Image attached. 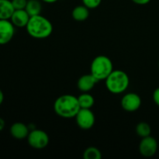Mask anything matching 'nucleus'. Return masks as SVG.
Wrapping results in <instances>:
<instances>
[{
	"label": "nucleus",
	"mask_w": 159,
	"mask_h": 159,
	"mask_svg": "<svg viewBox=\"0 0 159 159\" xmlns=\"http://www.w3.org/2000/svg\"><path fill=\"white\" fill-rule=\"evenodd\" d=\"M71 16L76 21H85L89 16V9L85 5L77 6L73 9L71 12Z\"/></svg>",
	"instance_id": "nucleus-14"
},
{
	"label": "nucleus",
	"mask_w": 159,
	"mask_h": 159,
	"mask_svg": "<svg viewBox=\"0 0 159 159\" xmlns=\"http://www.w3.org/2000/svg\"><path fill=\"white\" fill-rule=\"evenodd\" d=\"M136 133L141 138H145V137L150 136L152 133V128L148 123L140 122L136 126Z\"/></svg>",
	"instance_id": "nucleus-17"
},
{
	"label": "nucleus",
	"mask_w": 159,
	"mask_h": 159,
	"mask_svg": "<svg viewBox=\"0 0 159 159\" xmlns=\"http://www.w3.org/2000/svg\"><path fill=\"white\" fill-rule=\"evenodd\" d=\"M80 109L78 97L73 95H62L54 101V112L57 116L65 119L75 118Z\"/></svg>",
	"instance_id": "nucleus-1"
},
{
	"label": "nucleus",
	"mask_w": 159,
	"mask_h": 159,
	"mask_svg": "<svg viewBox=\"0 0 159 159\" xmlns=\"http://www.w3.org/2000/svg\"><path fill=\"white\" fill-rule=\"evenodd\" d=\"M26 29L30 37L35 39H45L52 34L53 25L48 18L40 14L30 16Z\"/></svg>",
	"instance_id": "nucleus-2"
},
{
	"label": "nucleus",
	"mask_w": 159,
	"mask_h": 159,
	"mask_svg": "<svg viewBox=\"0 0 159 159\" xmlns=\"http://www.w3.org/2000/svg\"><path fill=\"white\" fill-rule=\"evenodd\" d=\"M30 18V16L25 9H16L12 13L10 21L16 27H26Z\"/></svg>",
	"instance_id": "nucleus-11"
},
{
	"label": "nucleus",
	"mask_w": 159,
	"mask_h": 159,
	"mask_svg": "<svg viewBox=\"0 0 159 159\" xmlns=\"http://www.w3.org/2000/svg\"><path fill=\"white\" fill-rule=\"evenodd\" d=\"M50 141L49 136L43 130L34 129L30 131L27 137V142L31 148L37 150L43 149L48 145Z\"/></svg>",
	"instance_id": "nucleus-5"
},
{
	"label": "nucleus",
	"mask_w": 159,
	"mask_h": 159,
	"mask_svg": "<svg viewBox=\"0 0 159 159\" xmlns=\"http://www.w3.org/2000/svg\"><path fill=\"white\" fill-rule=\"evenodd\" d=\"M113 71L111 59L105 55H99L93 60L90 66V73L98 81L106 80Z\"/></svg>",
	"instance_id": "nucleus-4"
},
{
	"label": "nucleus",
	"mask_w": 159,
	"mask_h": 159,
	"mask_svg": "<svg viewBox=\"0 0 159 159\" xmlns=\"http://www.w3.org/2000/svg\"><path fill=\"white\" fill-rule=\"evenodd\" d=\"M41 1H43V2H46V3H54L56 2L57 1H58V0H41Z\"/></svg>",
	"instance_id": "nucleus-25"
},
{
	"label": "nucleus",
	"mask_w": 159,
	"mask_h": 159,
	"mask_svg": "<svg viewBox=\"0 0 159 159\" xmlns=\"http://www.w3.org/2000/svg\"><path fill=\"white\" fill-rule=\"evenodd\" d=\"M98 82H99L98 79H96L90 73V74L84 75L79 78L77 82V86L78 89L82 93H89L94 88Z\"/></svg>",
	"instance_id": "nucleus-10"
},
{
	"label": "nucleus",
	"mask_w": 159,
	"mask_h": 159,
	"mask_svg": "<svg viewBox=\"0 0 159 159\" xmlns=\"http://www.w3.org/2000/svg\"><path fill=\"white\" fill-rule=\"evenodd\" d=\"M133 2H134L135 4H138V5H146L148 3H149L151 2V0H132Z\"/></svg>",
	"instance_id": "nucleus-22"
},
{
	"label": "nucleus",
	"mask_w": 159,
	"mask_h": 159,
	"mask_svg": "<svg viewBox=\"0 0 159 159\" xmlns=\"http://www.w3.org/2000/svg\"><path fill=\"white\" fill-rule=\"evenodd\" d=\"M142 101L139 95L135 93H129L124 95L121 99L120 105L125 111L135 112L141 107Z\"/></svg>",
	"instance_id": "nucleus-7"
},
{
	"label": "nucleus",
	"mask_w": 159,
	"mask_h": 159,
	"mask_svg": "<svg viewBox=\"0 0 159 159\" xmlns=\"http://www.w3.org/2000/svg\"><path fill=\"white\" fill-rule=\"evenodd\" d=\"M106 87L113 94H121L128 88L130 79L125 71L122 70H113L106 79Z\"/></svg>",
	"instance_id": "nucleus-3"
},
{
	"label": "nucleus",
	"mask_w": 159,
	"mask_h": 159,
	"mask_svg": "<svg viewBox=\"0 0 159 159\" xmlns=\"http://www.w3.org/2000/svg\"><path fill=\"white\" fill-rule=\"evenodd\" d=\"M5 126H6V123H5V120L2 119V118L0 117V131L4 129Z\"/></svg>",
	"instance_id": "nucleus-23"
},
{
	"label": "nucleus",
	"mask_w": 159,
	"mask_h": 159,
	"mask_svg": "<svg viewBox=\"0 0 159 159\" xmlns=\"http://www.w3.org/2000/svg\"><path fill=\"white\" fill-rule=\"evenodd\" d=\"M158 150V142L153 137L143 138L139 144V152L145 158H151L156 154Z\"/></svg>",
	"instance_id": "nucleus-8"
},
{
	"label": "nucleus",
	"mask_w": 159,
	"mask_h": 159,
	"mask_svg": "<svg viewBox=\"0 0 159 159\" xmlns=\"http://www.w3.org/2000/svg\"><path fill=\"white\" fill-rule=\"evenodd\" d=\"M153 100L155 103L159 107V87L154 91L153 93Z\"/></svg>",
	"instance_id": "nucleus-21"
},
{
	"label": "nucleus",
	"mask_w": 159,
	"mask_h": 159,
	"mask_svg": "<svg viewBox=\"0 0 159 159\" xmlns=\"http://www.w3.org/2000/svg\"><path fill=\"white\" fill-rule=\"evenodd\" d=\"M10 134L12 138L17 140H23L27 138L30 133L29 127L21 122L14 123L10 127Z\"/></svg>",
	"instance_id": "nucleus-12"
},
{
	"label": "nucleus",
	"mask_w": 159,
	"mask_h": 159,
	"mask_svg": "<svg viewBox=\"0 0 159 159\" xmlns=\"http://www.w3.org/2000/svg\"><path fill=\"white\" fill-rule=\"evenodd\" d=\"M14 11L11 0H0V20H10Z\"/></svg>",
	"instance_id": "nucleus-13"
},
{
	"label": "nucleus",
	"mask_w": 159,
	"mask_h": 159,
	"mask_svg": "<svg viewBox=\"0 0 159 159\" xmlns=\"http://www.w3.org/2000/svg\"><path fill=\"white\" fill-rule=\"evenodd\" d=\"M84 159H101L102 153L100 150L96 147H89L83 152Z\"/></svg>",
	"instance_id": "nucleus-18"
},
{
	"label": "nucleus",
	"mask_w": 159,
	"mask_h": 159,
	"mask_svg": "<svg viewBox=\"0 0 159 159\" xmlns=\"http://www.w3.org/2000/svg\"><path fill=\"white\" fill-rule=\"evenodd\" d=\"M15 10L16 9H25L28 0H11Z\"/></svg>",
	"instance_id": "nucleus-20"
},
{
	"label": "nucleus",
	"mask_w": 159,
	"mask_h": 159,
	"mask_svg": "<svg viewBox=\"0 0 159 159\" xmlns=\"http://www.w3.org/2000/svg\"><path fill=\"white\" fill-rule=\"evenodd\" d=\"M15 27L10 20H0V45L7 44L12 40Z\"/></svg>",
	"instance_id": "nucleus-9"
},
{
	"label": "nucleus",
	"mask_w": 159,
	"mask_h": 159,
	"mask_svg": "<svg viewBox=\"0 0 159 159\" xmlns=\"http://www.w3.org/2000/svg\"><path fill=\"white\" fill-rule=\"evenodd\" d=\"M80 107L82 109H91L95 103L94 97L89 93H82L78 96Z\"/></svg>",
	"instance_id": "nucleus-16"
},
{
	"label": "nucleus",
	"mask_w": 159,
	"mask_h": 159,
	"mask_svg": "<svg viewBox=\"0 0 159 159\" xmlns=\"http://www.w3.org/2000/svg\"><path fill=\"white\" fill-rule=\"evenodd\" d=\"M25 10L30 16L40 15L42 10V5L39 0H28Z\"/></svg>",
	"instance_id": "nucleus-15"
},
{
	"label": "nucleus",
	"mask_w": 159,
	"mask_h": 159,
	"mask_svg": "<svg viewBox=\"0 0 159 159\" xmlns=\"http://www.w3.org/2000/svg\"><path fill=\"white\" fill-rule=\"evenodd\" d=\"M158 67H159V61H158Z\"/></svg>",
	"instance_id": "nucleus-26"
},
{
	"label": "nucleus",
	"mask_w": 159,
	"mask_h": 159,
	"mask_svg": "<svg viewBox=\"0 0 159 159\" xmlns=\"http://www.w3.org/2000/svg\"><path fill=\"white\" fill-rule=\"evenodd\" d=\"M4 100V94H3V92L2 91V89H0V106L2 105V103L3 102Z\"/></svg>",
	"instance_id": "nucleus-24"
},
{
	"label": "nucleus",
	"mask_w": 159,
	"mask_h": 159,
	"mask_svg": "<svg viewBox=\"0 0 159 159\" xmlns=\"http://www.w3.org/2000/svg\"><path fill=\"white\" fill-rule=\"evenodd\" d=\"M75 118L79 128L85 130L93 128L96 122L94 113L91 109L81 108Z\"/></svg>",
	"instance_id": "nucleus-6"
},
{
	"label": "nucleus",
	"mask_w": 159,
	"mask_h": 159,
	"mask_svg": "<svg viewBox=\"0 0 159 159\" xmlns=\"http://www.w3.org/2000/svg\"><path fill=\"white\" fill-rule=\"evenodd\" d=\"M102 0H82V3L89 9H96L101 4Z\"/></svg>",
	"instance_id": "nucleus-19"
}]
</instances>
